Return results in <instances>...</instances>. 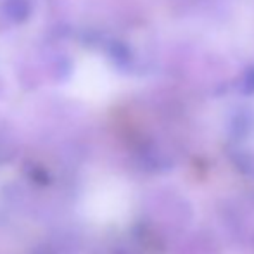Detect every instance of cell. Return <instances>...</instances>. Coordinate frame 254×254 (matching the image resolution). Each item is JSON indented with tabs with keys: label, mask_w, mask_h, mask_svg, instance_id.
I'll list each match as a JSON object with an SVG mask.
<instances>
[{
	"label": "cell",
	"mask_w": 254,
	"mask_h": 254,
	"mask_svg": "<svg viewBox=\"0 0 254 254\" xmlns=\"http://www.w3.org/2000/svg\"><path fill=\"white\" fill-rule=\"evenodd\" d=\"M234 163L246 177L254 178V154H251V152L234 154Z\"/></svg>",
	"instance_id": "cell-1"
},
{
	"label": "cell",
	"mask_w": 254,
	"mask_h": 254,
	"mask_svg": "<svg viewBox=\"0 0 254 254\" xmlns=\"http://www.w3.org/2000/svg\"><path fill=\"white\" fill-rule=\"evenodd\" d=\"M251 127H253V121L248 114H242V113L237 114L235 120L232 121V131H234L235 137H244V135H248Z\"/></svg>",
	"instance_id": "cell-2"
},
{
	"label": "cell",
	"mask_w": 254,
	"mask_h": 254,
	"mask_svg": "<svg viewBox=\"0 0 254 254\" xmlns=\"http://www.w3.org/2000/svg\"><path fill=\"white\" fill-rule=\"evenodd\" d=\"M241 88L244 90V94H254V67H253V69H249L248 73L244 74Z\"/></svg>",
	"instance_id": "cell-3"
}]
</instances>
